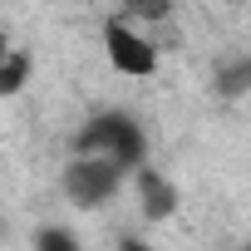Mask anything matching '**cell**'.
Listing matches in <instances>:
<instances>
[{"label": "cell", "mask_w": 251, "mask_h": 251, "mask_svg": "<svg viewBox=\"0 0 251 251\" xmlns=\"http://www.w3.org/2000/svg\"><path fill=\"white\" fill-rule=\"evenodd\" d=\"M69 153L74 158H113V163H123L128 173H138V168H148V133H143V123L133 113L103 108V113L84 118L79 128H74Z\"/></svg>", "instance_id": "cell-1"}, {"label": "cell", "mask_w": 251, "mask_h": 251, "mask_svg": "<svg viewBox=\"0 0 251 251\" xmlns=\"http://www.w3.org/2000/svg\"><path fill=\"white\" fill-rule=\"evenodd\" d=\"M123 177H128V168L113 163V158H69L64 173H59V192H64L69 207L99 212V207H108L118 197Z\"/></svg>", "instance_id": "cell-2"}, {"label": "cell", "mask_w": 251, "mask_h": 251, "mask_svg": "<svg viewBox=\"0 0 251 251\" xmlns=\"http://www.w3.org/2000/svg\"><path fill=\"white\" fill-rule=\"evenodd\" d=\"M103 54H108V64L118 74H128V79H148L158 69V45L133 20H123V15L103 20Z\"/></svg>", "instance_id": "cell-3"}, {"label": "cell", "mask_w": 251, "mask_h": 251, "mask_svg": "<svg viewBox=\"0 0 251 251\" xmlns=\"http://www.w3.org/2000/svg\"><path fill=\"white\" fill-rule=\"evenodd\" d=\"M133 192H138V212H143L148 222H173L177 207H182L177 182H173L168 173H158V168H138V173H133Z\"/></svg>", "instance_id": "cell-4"}, {"label": "cell", "mask_w": 251, "mask_h": 251, "mask_svg": "<svg viewBox=\"0 0 251 251\" xmlns=\"http://www.w3.org/2000/svg\"><path fill=\"white\" fill-rule=\"evenodd\" d=\"M30 74H35V54L25 45H5V54H0V99L25 94Z\"/></svg>", "instance_id": "cell-5"}, {"label": "cell", "mask_w": 251, "mask_h": 251, "mask_svg": "<svg viewBox=\"0 0 251 251\" xmlns=\"http://www.w3.org/2000/svg\"><path fill=\"white\" fill-rule=\"evenodd\" d=\"M212 89H217L222 99H246V94H251V54L222 59L217 74H212Z\"/></svg>", "instance_id": "cell-6"}, {"label": "cell", "mask_w": 251, "mask_h": 251, "mask_svg": "<svg viewBox=\"0 0 251 251\" xmlns=\"http://www.w3.org/2000/svg\"><path fill=\"white\" fill-rule=\"evenodd\" d=\"M30 246H35V251H84V241H79L64 222H45V226H35Z\"/></svg>", "instance_id": "cell-7"}, {"label": "cell", "mask_w": 251, "mask_h": 251, "mask_svg": "<svg viewBox=\"0 0 251 251\" xmlns=\"http://www.w3.org/2000/svg\"><path fill=\"white\" fill-rule=\"evenodd\" d=\"M123 5V20H143V25H158L173 15V0H118Z\"/></svg>", "instance_id": "cell-8"}, {"label": "cell", "mask_w": 251, "mask_h": 251, "mask_svg": "<svg viewBox=\"0 0 251 251\" xmlns=\"http://www.w3.org/2000/svg\"><path fill=\"white\" fill-rule=\"evenodd\" d=\"M118 251H158V246H153V241H143V236H123V241H118Z\"/></svg>", "instance_id": "cell-9"}, {"label": "cell", "mask_w": 251, "mask_h": 251, "mask_svg": "<svg viewBox=\"0 0 251 251\" xmlns=\"http://www.w3.org/2000/svg\"><path fill=\"white\" fill-rule=\"evenodd\" d=\"M241 251H251V246H241Z\"/></svg>", "instance_id": "cell-10"}]
</instances>
